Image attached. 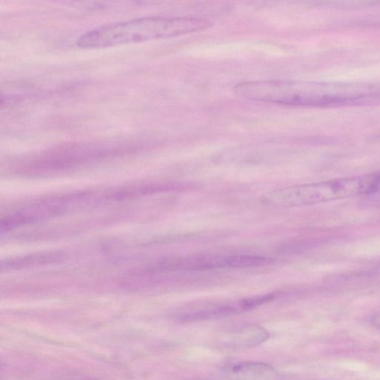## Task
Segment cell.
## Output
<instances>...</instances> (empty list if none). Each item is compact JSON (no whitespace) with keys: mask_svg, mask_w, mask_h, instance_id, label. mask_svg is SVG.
<instances>
[{"mask_svg":"<svg viewBox=\"0 0 380 380\" xmlns=\"http://www.w3.org/2000/svg\"><path fill=\"white\" fill-rule=\"evenodd\" d=\"M362 196L361 176H349L274 190L264 197L268 204L303 207Z\"/></svg>","mask_w":380,"mask_h":380,"instance_id":"cell-3","label":"cell"},{"mask_svg":"<svg viewBox=\"0 0 380 380\" xmlns=\"http://www.w3.org/2000/svg\"><path fill=\"white\" fill-rule=\"evenodd\" d=\"M211 23L198 17L146 16L105 24L81 35L77 45L94 49L172 38L204 31Z\"/></svg>","mask_w":380,"mask_h":380,"instance_id":"cell-1","label":"cell"},{"mask_svg":"<svg viewBox=\"0 0 380 380\" xmlns=\"http://www.w3.org/2000/svg\"><path fill=\"white\" fill-rule=\"evenodd\" d=\"M130 147L122 144L68 143L46 150L22 166L29 173H46L74 168L128 153Z\"/></svg>","mask_w":380,"mask_h":380,"instance_id":"cell-2","label":"cell"},{"mask_svg":"<svg viewBox=\"0 0 380 380\" xmlns=\"http://www.w3.org/2000/svg\"><path fill=\"white\" fill-rule=\"evenodd\" d=\"M270 337L269 332L257 325H247L233 335V346L240 349H250L259 346Z\"/></svg>","mask_w":380,"mask_h":380,"instance_id":"cell-8","label":"cell"},{"mask_svg":"<svg viewBox=\"0 0 380 380\" xmlns=\"http://www.w3.org/2000/svg\"><path fill=\"white\" fill-rule=\"evenodd\" d=\"M371 322H372L375 328L380 330V314L374 316L372 320H371Z\"/></svg>","mask_w":380,"mask_h":380,"instance_id":"cell-10","label":"cell"},{"mask_svg":"<svg viewBox=\"0 0 380 380\" xmlns=\"http://www.w3.org/2000/svg\"><path fill=\"white\" fill-rule=\"evenodd\" d=\"M274 298H275V294H273L247 298L225 305L207 309L205 311L185 314L182 317V320L184 321L204 320L213 319V318L240 314L269 303Z\"/></svg>","mask_w":380,"mask_h":380,"instance_id":"cell-5","label":"cell"},{"mask_svg":"<svg viewBox=\"0 0 380 380\" xmlns=\"http://www.w3.org/2000/svg\"><path fill=\"white\" fill-rule=\"evenodd\" d=\"M61 252L38 253L8 259L2 262V270H22L56 263L64 259Z\"/></svg>","mask_w":380,"mask_h":380,"instance_id":"cell-7","label":"cell"},{"mask_svg":"<svg viewBox=\"0 0 380 380\" xmlns=\"http://www.w3.org/2000/svg\"><path fill=\"white\" fill-rule=\"evenodd\" d=\"M362 196L380 198V171L361 175Z\"/></svg>","mask_w":380,"mask_h":380,"instance_id":"cell-9","label":"cell"},{"mask_svg":"<svg viewBox=\"0 0 380 380\" xmlns=\"http://www.w3.org/2000/svg\"><path fill=\"white\" fill-rule=\"evenodd\" d=\"M255 259L250 255L228 256H199L187 259L166 261L156 265L157 270H203L216 268H253Z\"/></svg>","mask_w":380,"mask_h":380,"instance_id":"cell-4","label":"cell"},{"mask_svg":"<svg viewBox=\"0 0 380 380\" xmlns=\"http://www.w3.org/2000/svg\"><path fill=\"white\" fill-rule=\"evenodd\" d=\"M224 375L227 380H279L275 368L256 362H240L227 366Z\"/></svg>","mask_w":380,"mask_h":380,"instance_id":"cell-6","label":"cell"}]
</instances>
